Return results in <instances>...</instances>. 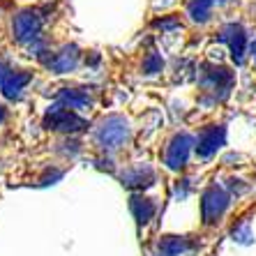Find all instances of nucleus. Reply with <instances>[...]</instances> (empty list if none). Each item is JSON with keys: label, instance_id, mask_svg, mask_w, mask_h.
Returning <instances> with one entry per match:
<instances>
[{"label": "nucleus", "instance_id": "1", "mask_svg": "<svg viewBox=\"0 0 256 256\" xmlns=\"http://www.w3.org/2000/svg\"><path fill=\"white\" fill-rule=\"evenodd\" d=\"M228 208V194L222 187L212 185L203 192L201 196V214H203V224H217L222 220V214Z\"/></svg>", "mask_w": 256, "mask_h": 256}, {"label": "nucleus", "instance_id": "9", "mask_svg": "<svg viewBox=\"0 0 256 256\" xmlns=\"http://www.w3.org/2000/svg\"><path fill=\"white\" fill-rule=\"evenodd\" d=\"M28 81H30V74H24V72H7V76L2 78V84H0L2 95L10 97V100H16V97L21 95V90L28 86Z\"/></svg>", "mask_w": 256, "mask_h": 256}, {"label": "nucleus", "instance_id": "10", "mask_svg": "<svg viewBox=\"0 0 256 256\" xmlns=\"http://www.w3.org/2000/svg\"><path fill=\"white\" fill-rule=\"evenodd\" d=\"M152 180H155V173L150 171L148 166L143 168H132V171H127L125 176H122V185L130 187V190H136V187H148L152 185Z\"/></svg>", "mask_w": 256, "mask_h": 256}, {"label": "nucleus", "instance_id": "5", "mask_svg": "<svg viewBox=\"0 0 256 256\" xmlns=\"http://www.w3.org/2000/svg\"><path fill=\"white\" fill-rule=\"evenodd\" d=\"M224 136H226L224 127H217V125L206 127V130L198 134V138H196V152H198V157H201V160L212 157L214 152L224 146Z\"/></svg>", "mask_w": 256, "mask_h": 256}, {"label": "nucleus", "instance_id": "3", "mask_svg": "<svg viewBox=\"0 0 256 256\" xmlns=\"http://www.w3.org/2000/svg\"><path fill=\"white\" fill-rule=\"evenodd\" d=\"M44 125L48 130H56V132H78L86 127V120L76 114V111H72L67 106H51L46 111V118H44Z\"/></svg>", "mask_w": 256, "mask_h": 256}, {"label": "nucleus", "instance_id": "4", "mask_svg": "<svg viewBox=\"0 0 256 256\" xmlns=\"http://www.w3.org/2000/svg\"><path fill=\"white\" fill-rule=\"evenodd\" d=\"M190 152H192V138L187 134H178V136H173V141L164 150V162H166L168 168H182L187 164V160H190Z\"/></svg>", "mask_w": 256, "mask_h": 256}, {"label": "nucleus", "instance_id": "15", "mask_svg": "<svg viewBox=\"0 0 256 256\" xmlns=\"http://www.w3.org/2000/svg\"><path fill=\"white\" fill-rule=\"evenodd\" d=\"M5 76H7V72H5V67L0 65V84H2V78H5Z\"/></svg>", "mask_w": 256, "mask_h": 256}, {"label": "nucleus", "instance_id": "14", "mask_svg": "<svg viewBox=\"0 0 256 256\" xmlns=\"http://www.w3.org/2000/svg\"><path fill=\"white\" fill-rule=\"evenodd\" d=\"M162 65H164V62H162V60L157 58L155 54H150V56H148V60H146V72L155 74V72H160V70H162Z\"/></svg>", "mask_w": 256, "mask_h": 256}, {"label": "nucleus", "instance_id": "13", "mask_svg": "<svg viewBox=\"0 0 256 256\" xmlns=\"http://www.w3.org/2000/svg\"><path fill=\"white\" fill-rule=\"evenodd\" d=\"M212 5H214L212 0H192L187 12H190V16L194 21H206L210 16V12H212Z\"/></svg>", "mask_w": 256, "mask_h": 256}, {"label": "nucleus", "instance_id": "11", "mask_svg": "<svg viewBox=\"0 0 256 256\" xmlns=\"http://www.w3.org/2000/svg\"><path fill=\"white\" fill-rule=\"evenodd\" d=\"M76 60H78V54H76V48L72 46V48H65V51L56 54L54 58L48 60V67L54 72H58V74H65V72L76 67Z\"/></svg>", "mask_w": 256, "mask_h": 256}, {"label": "nucleus", "instance_id": "7", "mask_svg": "<svg viewBox=\"0 0 256 256\" xmlns=\"http://www.w3.org/2000/svg\"><path fill=\"white\" fill-rule=\"evenodd\" d=\"M192 250V242L180 236H164L157 242V256H180Z\"/></svg>", "mask_w": 256, "mask_h": 256}, {"label": "nucleus", "instance_id": "6", "mask_svg": "<svg viewBox=\"0 0 256 256\" xmlns=\"http://www.w3.org/2000/svg\"><path fill=\"white\" fill-rule=\"evenodd\" d=\"M40 28H42V16L37 12H21L14 18V37L18 42H32L40 37Z\"/></svg>", "mask_w": 256, "mask_h": 256}, {"label": "nucleus", "instance_id": "17", "mask_svg": "<svg viewBox=\"0 0 256 256\" xmlns=\"http://www.w3.org/2000/svg\"><path fill=\"white\" fill-rule=\"evenodd\" d=\"M252 56H254V60H256V42H254V46H252Z\"/></svg>", "mask_w": 256, "mask_h": 256}, {"label": "nucleus", "instance_id": "8", "mask_svg": "<svg viewBox=\"0 0 256 256\" xmlns=\"http://www.w3.org/2000/svg\"><path fill=\"white\" fill-rule=\"evenodd\" d=\"M222 40H224V42H228L233 58L240 62V60H242V56H244V46H247V37H244L242 28H240V26H228V28L222 30Z\"/></svg>", "mask_w": 256, "mask_h": 256}, {"label": "nucleus", "instance_id": "2", "mask_svg": "<svg viewBox=\"0 0 256 256\" xmlns=\"http://www.w3.org/2000/svg\"><path fill=\"white\" fill-rule=\"evenodd\" d=\"M130 136V127L120 116H111L108 120H104V125L97 130V143L104 150H116Z\"/></svg>", "mask_w": 256, "mask_h": 256}, {"label": "nucleus", "instance_id": "18", "mask_svg": "<svg viewBox=\"0 0 256 256\" xmlns=\"http://www.w3.org/2000/svg\"><path fill=\"white\" fill-rule=\"evenodd\" d=\"M212 2H226V0H212Z\"/></svg>", "mask_w": 256, "mask_h": 256}, {"label": "nucleus", "instance_id": "12", "mask_svg": "<svg viewBox=\"0 0 256 256\" xmlns=\"http://www.w3.org/2000/svg\"><path fill=\"white\" fill-rule=\"evenodd\" d=\"M132 212L136 217L138 224H148L152 220V214H155V203L150 201V198H143V196H132V203H130Z\"/></svg>", "mask_w": 256, "mask_h": 256}, {"label": "nucleus", "instance_id": "16", "mask_svg": "<svg viewBox=\"0 0 256 256\" xmlns=\"http://www.w3.org/2000/svg\"><path fill=\"white\" fill-rule=\"evenodd\" d=\"M5 120V108H2V104H0V122Z\"/></svg>", "mask_w": 256, "mask_h": 256}]
</instances>
